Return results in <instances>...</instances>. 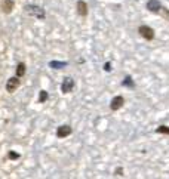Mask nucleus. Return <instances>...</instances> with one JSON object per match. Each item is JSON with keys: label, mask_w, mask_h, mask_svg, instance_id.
<instances>
[{"label": "nucleus", "mask_w": 169, "mask_h": 179, "mask_svg": "<svg viewBox=\"0 0 169 179\" xmlns=\"http://www.w3.org/2000/svg\"><path fill=\"white\" fill-rule=\"evenodd\" d=\"M73 86H74V81L70 79V77H65L64 81H62V92L68 93L70 90H73Z\"/></svg>", "instance_id": "obj_6"}, {"label": "nucleus", "mask_w": 169, "mask_h": 179, "mask_svg": "<svg viewBox=\"0 0 169 179\" xmlns=\"http://www.w3.org/2000/svg\"><path fill=\"white\" fill-rule=\"evenodd\" d=\"M138 31H140V34H141L144 39H147V40H153V39H154V31H153V28H150V27L141 25L140 28H138Z\"/></svg>", "instance_id": "obj_2"}, {"label": "nucleus", "mask_w": 169, "mask_h": 179, "mask_svg": "<svg viewBox=\"0 0 169 179\" xmlns=\"http://www.w3.org/2000/svg\"><path fill=\"white\" fill-rule=\"evenodd\" d=\"M67 64L65 62H60V61H52L51 62V67L52 68H62V67H65Z\"/></svg>", "instance_id": "obj_11"}, {"label": "nucleus", "mask_w": 169, "mask_h": 179, "mask_svg": "<svg viewBox=\"0 0 169 179\" xmlns=\"http://www.w3.org/2000/svg\"><path fill=\"white\" fill-rule=\"evenodd\" d=\"M18 86H20V79L18 77H11L6 83V90L7 92H14Z\"/></svg>", "instance_id": "obj_4"}, {"label": "nucleus", "mask_w": 169, "mask_h": 179, "mask_svg": "<svg viewBox=\"0 0 169 179\" xmlns=\"http://www.w3.org/2000/svg\"><path fill=\"white\" fill-rule=\"evenodd\" d=\"M147 9L151 11V12H159L162 9V6H160V3L157 0H150L149 3H147Z\"/></svg>", "instance_id": "obj_8"}, {"label": "nucleus", "mask_w": 169, "mask_h": 179, "mask_svg": "<svg viewBox=\"0 0 169 179\" xmlns=\"http://www.w3.org/2000/svg\"><path fill=\"white\" fill-rule=\"evenodd\" d=\"M71 133V127L68 126V124H64V126H60L58 127V130H56V135H58V138H65Z\"/></svg>", "instance_id": "obj_5"}, {"label": "nucleus", "mask_w": 169, "mask_h": 179, "mask_svg": "<svg viewBox=\"0 0 169 179\" xmlns=\"http://www.w3.org/2000/svg\"><path fill=\"white\" fill-rule=\"evenodd\" d=\"M18 157H20V155H18V154H16V153H14V151H12V153H9V159L16 160V159H18Z\"/></svg>", "instance_id": "obj_14"}, {"label": "nucleus", "mask_w": 169, "mask_h": 179, "mask_svg": "<svg viewBox=\"0 0 169 179\" xmlns=\"http://www.w3.org/2000/svg\"><path fill=\"white\" fill-rule=\"evenodd\" d=\"M157 133H165V135H169V127L166 126H160V127H157V130H156Z\"/></svg>", "instance_id": "obj_12"}, {"label": "nucleus", "mask_w": 169, "mask_h": 179, "mask_svg": "<svg viewBox=\"0 0 169 179\" xmlns=\"http://www.w3.org/2000/svg\"><path fill=\"white\" fill-rule=\"evenodd\" d=\"M25 12H27L28 15L37 16V18H40V20L42 18H45V11L39 6H34V5H28V6H25Z\"/></svg>", "instance_id": "obj_1"}, {"label": "nucleus", "mask_w": 169, "mask_h": 179, "mask_svg": "<svg viewBox=\"0 0 169 179\" xmlns=\"http://www.w3.org/2000/svg\"><path fill=\"white\" fill-rule=\"evenodd\" d=\"M15 74H16V77H18V79H20V77H22V76L25 74V64L20 62V64L16 65V71H15Z\"/></svg>", "instance_id": "obj_9"}, {"label": "nucleus", "mask_w": 169, "mask_h": 179, "mask_svg": "<svg viewBox=\"0 0 169 179\" xmlns=\"http://www.w3.org/2000/svg\"><path fill=\"white\" fill-rule=\"evenodd\" d=\"M125 104V99H123V96H114L113 99H111V104H110V108L113 110V111H117V110H120Z\"/></svg>", "instance_id": "obj_3"}, {"label": "nucleus", "mask_w": 169, "mask_h": 179, "mask_svg": "<svg viewBox=\"0 0 169 179\" xmlns=\"http://www.w3.org/2000/svg\"><path fill=\"white\" fill-rule=\"evenodd\" d=\"M12 9H14V2H12V0H5V2H3V12L9 13Z\"/></svg>", "instance_id": "obj_10"}, {"label": "nucleus", "mask_w": 169, "mask_h": 179, "mask_svg": "<svg viewBox=\"0 0 169 179\" xmlns=\"http://www.w3.org/2000/svg\"><path fill=\"white\" fill-rule=\"evenodd\" d=\"M46 99H47V92L42 90V92L39 93V101H40V102H45Z\"/></svg>", "instance_id": "obj_13"}, {"label": "nucleus", "mask_w": 169, "mask_h": 179, "mask_svg": "<svg viewBox=\"0 0 169 179\" xmlns=\"http://www.w3.org/2000/svg\"><path fill=\"white\" fill-rule=\"evenodd\" d=\"M77 12L80 16H86L88 15V5L83 2V0H79L77 2Z\"/></svg>", "instance_id": "obj_7"}]
</instances>
